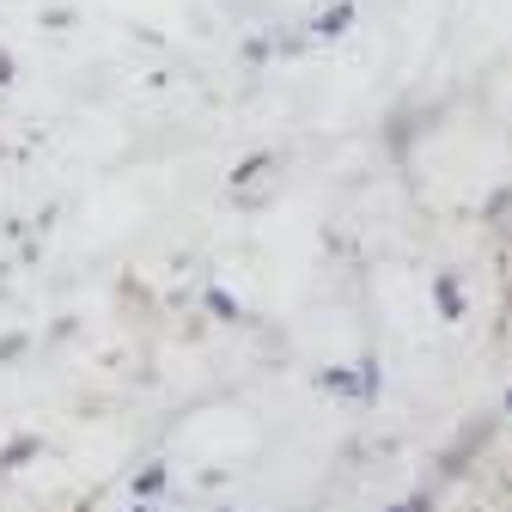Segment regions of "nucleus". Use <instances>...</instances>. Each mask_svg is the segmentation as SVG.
I'll list each match as a JSON object with an SVG mask.
<instances>
[{
	"instance_id": "f257e3e1",
	"label": "nucleus",
	"mask_w": 512,
	"mask_h": 512,
	"mask_svg": "<svg viewBox=\"0 0 512 512\" xmlns=\"http://www.w3.org/2000/svg\"><path fill=\"white\" fill-rule=\"evenodd\" d=\"M269 171H275V153H256V159H244L238 165V177H232V196L250 208V202H263V183H269Z\"/></svg>"
},
{
	"instance_id": "f03ea898",
	"label": "nucleus",
	"mask_w": 512,
	"mask_h": 512,
	"mask_svg": "<svg viewBox=\"0 0 512 512\" xmlns=\"http://www.w3.org/2000/svg\"><path fill=\"white\" fill-rule=\"evenodd\" d=\"M348 25H354V0H336L330 13H317V19H311V37H317V43H336Z\"/></svg>"
},
{
	"instance_id": "7ed1b4c3",
	"label": "nucleus",
	"mask_w": 512,
	"mask_h": 512,
	"mask_svg": "<svg viewBox=\"0 0 512 512\" xmlns=\"http://www.w3.org/2000/svg\"><path fill=\"white\" fill-rule=\"evenodd\" d=\"M433 299H439V317L458 324L464 317V293H458V275H433Z\"/></svg>"
},
{
	"instance_id": "20e7f679",
	"label": "nucleus",
	"mask_w": 512,
	"mask_h": 512,
	"mask_svg": "<svg viewBox=\"0 0 512 512\" xmlns=\"http://www.w3.org/2000/svg\"><path fill=\"white\" fill-rule=\"evenodd\" d=\"M37 452H43V445H37V433H19V439H7V452H0V470L13 476V470H25Z\"/></svg>"
},
{
	"instance_id": "39448f33",
	"label": "nucleus",
	"mask_w": 512,
	"mask_h": 512,
	"mask_svg": "<svg viewBox=\"0 0 512 512\" xmlns=\"http://www.w3.org/2000/svg\"><path fill=\"white\" fill-rule=\"evenodd\" d=\"M354 397H360V403L378 397V360H360V366H354Z\"/></svg>"
},
{
	"instance_id": "423d86ee",
	"label": "nucleus",
	"mask_w": 512,
	"mask_h": 512,
	"mask_svg": "<svg viewBox=\"0 0 512 512\" xmlns=\"http://www.w3.org/2000/svg\"><path fill=\"white\" fill-rule=\"evenodd\" d=\"M208 311L220 317V324H238V317H244V311H238V299H232L226 287H208Z\"/></svg>"
},
{
	"instance_id": "0eeeda50",
	"label": "nucleus",
	"mask_w": 512,
	"mask_h": 512,
	"mask_svg": "<svg viewBox=\"0 0 512 512\" xmlns=\"http://www.w3.org/2000/svg\"><path fill=\"white\" fill-rule=\"evenodd\" d=\"M317 384H324V391H342V397H354V366H330V372H317Z\"/></svg>"
},
{
	"instance_id": "6e6552de",
	"label": "nucleus",
	"mask_w": 512,
	"mask_h": 512,
	"mask_svg": "<svg viewBox=\"0 0 512 512\" xmlns=\"http://www.w3.org/2000/svg\"><path fill=\"white\" fill-rule=\"evenodd\" d=\"M159 488H165V464H147V470L135 476V500H153Z\"/></svg>"
},
{
	"instance_id": "1a4fd4ad",
	"label": "nucleus",
	"mask_w": 512,
	"mask_h": 512,
	"mask_svg": "<svg viewBox=\"0 0 512 512\" xmlns=\"http://www.w3.org/2000/svg\"><path fill=\"white\" fill-rule=\"evenodd\" d=\"M31 348V336H0V360H19Z\"/></svg>"
},
{
	"instance_id": "9d476101",
	"label": "nucleus",
	"mask_w": 512,
	"mask_h": 512,
	"mask_svg": "<svg viewBox=\"0 0 512 512\" xmlns=\"http://www.w3.org/2000/svg\"><path fill=\"white\" fill-rule=\"evenodd\" d=\"M391 512H433V494H409V500H397Z\"/></svg>"
},
{
	"instance_id": "9b49d317",
	"label": "nucleus",
	"mask_w": 512,
	"mask_h": 512,
	"mask_svg": "<svg viewBox=\"0 0 512 512\" xmlns=\"http://www.w3.org/2000/svg\"><path fill=\"white\" fill-rule=\"evenodd\" d=\"M7 80H13V55H7V49H0V86H7Z\"/></svg>"
},
{
	"instance_id": "f8f14e48",
	"label": "nucleus",
	"mask_w": 512,
	"mask_h": 512,
	"mask_svg": "<svg viewBox=\"0 0 512 512\" xmlns=\"http://www.w3.org/2000/svg\"><path fill=\"white\" fill-rule=\"evenodd\" d=\"M135 512H159V506H153V500H135Z\"/></svg>"
},
{
	"instance_id": "ddd939ff",
	"label": "nucleus",
	"mask_w": 512,
	"mask_h": 512,
	"mask_svg": "<svg viewBox=\"0 0 512 512\" xmlns=\"http://www.w3.org/2000/svg\"><path fill=\"white\" fill-rule=\"evenodd\" d=\"M506 415H512V391H506Z\"/></svg>"
},
{
	"instance_id": "4468645a",
	"label": "nucleus",
	"mask_w": 512,
	"mask_h": 512,
	"mask_svg": "<svg viewBox=\"0 0 512 512\" xmlns=\"http://www.w3.org/2000/svg\"><path fill=\"white\" fill-rule=\"evenodd\" d=\"M220 512H232V506H220Z\"/></svg>"
}]
</instances>
